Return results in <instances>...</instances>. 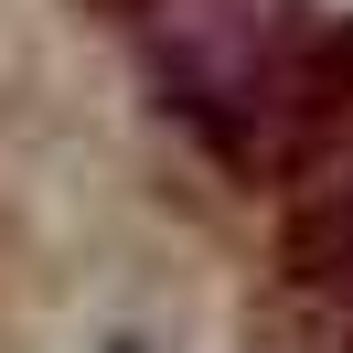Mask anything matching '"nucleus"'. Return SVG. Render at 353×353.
<instances>
[{
  "mask_svg": "<svg viewBox=\"0 0 353 353\" xmlns=\"http://www.w3.org/2000/svg\"><path fill=\"white\" fill-rule=\"evenodd\" d=\"M257 161L279 193V257L321 321L353 332V22L289 43L279 86L257 108Z\"/></svg>",
  "mask_w": 353,
  "mask_h": 353,
  "instance_id": "obj_1",
  "label": "nucleus"
},
{
  "mask_svg": "<svg viewBox=\"0 0 353 353\" xmlns=\"http://www.w3.org/2000/svg\"><path fill=\"white\" fill-rule=\"evenodd\" d=\"M129 22L150 32L182 118H203L214 139H257V108L300 43L289 0H129Z\"/></svg>",
  "mask_w": 353,
  "mask_h": 353,
  "instance_id": "obj_2",
  "label": "nucleus"
}]
</instances>
